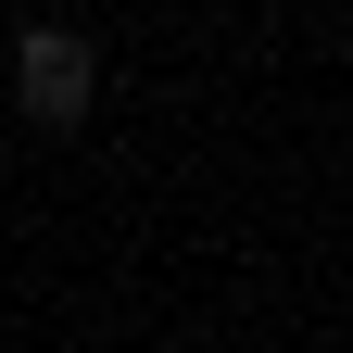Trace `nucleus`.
Wrapping results in <instances>:
<instances>
[{
  "label": "nucleus",
  "instance_id": "nucleus-1",
  "mask_svg": "<svg viewBox=\"0 0 353 353\" xmlns=\"http://www.w3.org/2000/svg\"><path fill=\"white\" fill-rule=\"evenodd\" d=\"M13 101H26V126H88V101H101V38L88 26H26L13 38Z\"/></svg>",
  "mask_w": 353,
  "mask_h": 353
}]
</instances>
